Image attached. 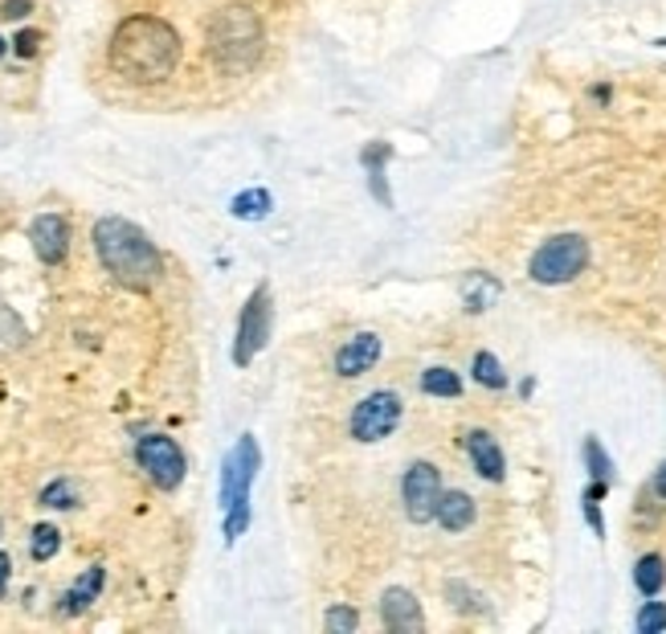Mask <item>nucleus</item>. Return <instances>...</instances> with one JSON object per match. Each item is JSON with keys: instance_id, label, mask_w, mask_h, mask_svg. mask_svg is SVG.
Instances as JSON below:
<instances>
[{"instance_id": "16", "label": "nucleus", "mask_w": 666, "mask_h": 634, "mask_svg": "<svg viewBox=\"0 0 666 634\" xmlns=\"http://www.w3.org/2000/svg\"><path fill=\"white\" fill-rule=\"evenodd\" d=\"M479 516V507L467 491H441V504H438V524L446 533H467Z\"/></svg>"}, {"instance_id": "6", "label": "nucleus", "mask_w": 666, "mask_h": 634, "mask_svg": "<svg viewBox=\"0 0 666 634\" xmlns=\"http://www.w3.org/2000/svg\"><path fill=\"white\" fill-rule=\"evenodd\" d=\"M270 332H275V295L266 283H258L250 299H245L242 315H238V336H233V364L245 369L254 364L262 348L270 344Z\"/></svg>"}, {"instance_id": "18", "label": "nucleus", "mask_w": 666, "mask_h": 634, "mask_svg": "<svg viewBox=\"0 0 666 634\" xmlns=\"http://www.w3.org/2000/svg\"><path fill=\"white\" fill-rule=\"evenodd\" d=\"M634 586L642 598H658L666 586V561L658 553H646V557H638V565H634Z\"/></svg>"}, {"instance_id": "12", "label": "nucleus", "mask_w": 666, "mask_h": 634, "mask_svg": "<svg viewBox=\"0 0 666 634\" xmlns=\"http://www.w3.org/2000/svg\"><path fill=\"white\" fill-rule=\"evenodd\" d=\"M380 352H385V344H380L376 332H356V336L348 344H340V352H336V376H343V381L364 376L376 360H380Z\"/></svg>"}, {"instance_id": "21", "label": "nucleus", "mask_w": 666, "mask_h": 634, "mask_svg": "<svg viewBox=\"0 0 666 634\" xmlns=\"http://www.w3.org/2000/svg\"><path fill=\"white\" fill-rule=\"evenodd\" d=\"M471 376L483 385V390H507V373H504V364H499V357L495 352H474L471 360Z\"/></svg>"}, {"instance_id": "24", "label": "nucleus", "mask_w": 666, "mask_h": 634, "mask_svg": "<svg viewBox=\"0 0 666 634\" xmlns=\"http://www.w3.org/2000/svg\"><path fill=\"white\" fill-rule=\"evenodd\" d=\"M58 549H62V533H58L53 524H37V528H33V540H29L33 561L41 565V561H49V557L58 553Z\"/></svg>"}, {"instance_id": "5", "label": "nucleus", "mask_w": 666, "mask_h": 634, "mask_svg": "<svg viewBox=\"0 0 666 634\" xmlns=\"http://www.w3.org/2000/svg\"><path fill=\"white\" fill-rule=\"evenodd\" d=\"M589 266V242L581 234H556L540 246L532 262H528V275L540 287H565Z\"/></svg>"}, {"instance_id": "28", "label": "nucleus", "mask_w": 666, "mask_h": 634, "mask_svg": "<svg viewBox=\"0 0 666 634\" xmlns=\"http://www.w3.org/2000/svg\"><path fill=\"white\" fill-rule=\"evenodd\" d=\"M41 41H46V33H41V29H21L13 37V49L21 53V58H33V53L41 49Z\"/></svg>"}, {"instance_id": "30", "label": "nucleus", "mask_w": 666, "mask_h": 634, "mask_svg": "<svg viewBox=\"0 0 666 634\" xmlns=\"http://www.w3.org/2000/svg\"><path fill=\"white\" fill-rule=\"evenodd\" d=\"M33 0H4L0 4V16H9V21H21V16H29Z\"/></svg>"}, {"instance_id": "27", "label": "nucleus", "mask_w": 666, "mask_h": 634, "mask_svg": "<svg viewBox=\"0 0 666 634\" xmlns=\"http://www.w3.org/2000/svg\"><path fill=\"white\" fill-rule=\"evenodd\" d=\"M324 626H327V634H352L360 626V614L352 610V606H331L324 614Z\"/></svg>"}, {"instance_id": "8", "label": "nucleus", "mask_w": 666, "mask_h": 634, "mask_svg": "<svg viewBox=\"0 0 666 634\" xmlns=\"http://www.w3.org/2000/svg\"><path fill=\"white\" fill-rule=\"evenodd\" d=\"M135 463H140V471L160 491H177L184 483V471H189L184 451L168 434H144V439L135 442Z\"/></svg>"}, {"instance_id": "32", "label": "nucleus", "mask_w": 666, "mask_h": 634, "mask_svg": "<svg viewBox=\"0 0 666 634\" xmlns=\"http://www.w3.org/2000/svg\"><path fill=\"white\" fill-rule=\"evenodd\" d=\"M651 491L658 495V500H666V458H663V467L654 471V483H651Z\"/></svg>"}, {"instance_id": "7", "label": "nucleus", "mask_w": 666, "mask_h": 634, "mask_svg": "<svg viewBox=\"0 0 666 634\" xmlns=\"http://www.w3.org/2000/svg\"><path fill=\"white\" fill-rule=\"evenodd\" d=\"M405 418V406H401V393L392 390H376L368 393L356 409H352V418H348V434L364 446H373V442H385L401 426Z\"/></svg>"}, {"instance_id": "22", "label": "nucleus", "mask_w": 666, "mask_h": 634, "mask_svg": "<svg viewBox=\"0 0 666 634\" xmlns=\"http://www.w3.org/2000/svg\"><path fill=\"white\" fill-rule=\"evenodd\" d=\"M446 602H455V610L462 614H487V598L474 594L467 582H446Z\"/></svg>"}, {"instance_id": "1", "label": "nucleus", "mask_w": 666, "mask_h": 634, "mask_svg": "<svg viewBox=\"0 0 666 634\" xmlns=\"http://www.w3.org/2000/svg\"><path fill=\"white\" fill-rule=\"evenodd\" d=\"M107 62L119 79L135 82V86H152V82L172 79L180 65V33L152 13H135L119 21L107 46Z\"/></svg>"}, {"instance_id": "26", "label": "nucleus", "mask_w": 666, "mask_h": 634, "mask_svg": "<svg viewBox=\"0 0 666 634\" xmlns=\"http://www.w3.org/2000/svg\"><path fill=\"white\" fill-rule=\"evenodd\" d=\"M634 626H638V634H658V631H666V602H654V598H646V606L638 610Z\"/></svg>"}, {"instance_id": "19", "label": "nucleus", "mask_w": 666, "mask_h": 634, "mask_svg": "<svg viewBox=\"0 0 666 634\" xmlns=\"http://www.w3.org/2000/svg\"><path fill=\"white\" fill-rule=\"evenodd\" d=\"M270 210H275L270 189H245V193H238L229 201V213L242 217V222H262V217H270Z\"/></svg>"}, {"instance_id": "10", "label": "nucleus", "mask_w": 666, "mask_h": 634, "mask_svg": "<svg viewBox=\"0 0 666 634\" xmlns=\"http://www.w3.org/2000/svg\"><path fill=\"white\" fill-rule=\"evenodd\" d=\"M380 622L392 634H425V610L417 594L405 586H389L380 594Z\"/></svg>"}, {"instance_id": "9", "label": "nucleus", "mask_w": 666, "mask_h": 634, "mask_svg": "<svg viewBox=\"0 0 666 634\" xmlns=\"http://www.w3.org/2000/svg\"><path fill=\"white\" fill-rule=\"evenodd\" d=\"M401 504L413 524H434L441 504V471L434 463H409L405 479H401Z\"/></svg>"}, {"instance_id": "2", "label": "nucleus", "mask_w": 666, "mask_h": 634, "mask_svg": "<svg viewBox=\"0 0 666 634\" xmlns=\"http://www.w3.org/2000/svg\"><path fill=\"white\" fill-rule=\"evenodd\" d=\"M95 254L102 262V271L128 287V291H152L164 275V259L156 242L147 238L144 229L128 222V217H98L90 229Z\"/></svg>"}, {"instance_id": "20", "label": "nucleus", "mask_w": 666, "mask_h": 634, "mask_svg": "<svg viewBox=\"0 0 666 634\" xmlns=\"http://www.w3.org/2000/svg\"><path fill=\"white\" fill-rule=\"evenodd\" d=\"M422 393L425 397H462V376L450 364H429L422 373Z\"/></svg>"}, {"instance_id": "14", "label": "nucleus", "mask_w": 666, "mask_h": 634, "mask_svg": "<svg viewBox=\"0 0 666 634\" xmlns=\"http://www.w3.org/2000/svg\"><path fill=\"white\" fill-rule=\"evenodd\" d=\"M389 160H392V144H385V140H373V144L360 152V164H364V172H368V189H373V196L380 201V210H392L397 201H392V189H389Z\"/></svg>"}, {"instance_id": "3", "label": "nucleus", "mask_w": 666, "mask_h": 634, "mask_svg": "<svg viewBox=\"0 0 666 634\" xmlns=\"http://www.w3.org/2000/svg\"><path fill=\"white\" fill-rule=\"evenodd\" d=\"M262 16L250 4H226L209 21V53L226 74H245L262 58Z\"/></svg>"}, {"instance_id": "36", "label": "nucleus", "mask_w": 666, "mask_h": 634, "mask_svg": "<svg viewBox=\"0 0 666 634\" xmlns=\"http://www.w3.org/2000/svg\"><path fill=\"white\" fill-rule=\"evenodd\" d=\"M0 58H4V37H0Z\"/></svg>"}, {"instance_id": "31", "label": "nucleus", "mask_w": 666, "mask_h": 634, "mask_svg": "<svg viewBox=\"0 0 666 634\" xmlns=\"http://www.w3.org/2000/svg\"><path fill=\"white\" fill-rule=\"evenodd\" d=\"M9 573H13V557L0 553V598H9Z\"/></svg>"}, {"instance_id": "4", "label": "nucleus", "mask_w": 666, "mask_h": 634, "mask_svg": "<svg viewBox=\"0 0 666 634\" xmlns=\"http://www.w3.org/2000/svg\"><path fill=\"white\" fill-rule=\"evenodd\" d=\"M258 467H262L258 439L254 434H242L238 446L226 455V467H221V512H226L229 545H238L242 533L250 528V491H254Z\"/></svg>"}, {"instance_id": "17", "label": "nucleus", "mask_w": 666, "mask_h": 634, "mask_svg": "<svg viewBox=\"0 0 666 634\" xmlns=\"http://www.w3.org/2000/svg\"><path fill=\"white\" fill-rule=\"evenodd\" d=\"M499 278H491L487 271H471V275L462 278V303H467V311L471 315H479V311H487L495 299H499Z\"/></svg>"}, {"instance_id": "15", "label": "nucleus", "mask_w": 666, "mask_h": 634, "mask_svg": "<svg viewBox=\"0 0 666 634\" xmlns=\"http://www.w3.org/2000/svg\"><path fill=\"white\" fill-rule=\"evenodd\" d=\"M102 582H107V570L102 565H90V570L82 573L74 586L62 594V614L65 619H74L82 610H90L98 602V594H102Z\"/></svg>"}, {"instance_id": "13", "label": "nucleus", "mask_w": 666, "mask_h": 634, "mask_svg": "<svg viewBox=\"0 0 666 634\" xmlns=\"http://www.w3.org/2000/svg\"><path fill=\"white\" fill-rule=\"evenodd\" d=\"M462 442H467V455H471V463H474V475H483L487 483H504L507 479L504 446L491 439L487 430H471Z\"/></svg>"}, {"instance_id": "11", "label": "nucleus", "mask_w": 666, "mask_h": 634, "mask_svg": "<svg viewBox=\"0 0 666 634\" xmlns=\"http://www.w3.org/2000/svg\"><path fill=\"white\" fill-rule=\"evenodd\" d=\"M29 242H33V254L46 262V266H62L65 254H70V226H65L62 213H41V217H33Z\"/></svg>"}, {"instance_id": "29", "label": "nucleus", "mask_w": 666, "mask_h": 634, "mask_svg": "<svg viewBox=\"0 0 666 634\" xmlns=\"http://www.w3.org/2000/svg\"><path fill=\"white\" fill-rule=\"evenodd\" d=\"M585 521L593 528V537L602 540L605 537V516H602V500L597 495H585Z\"/></svg>"}, {"instance_id": "25", "label": "nucleus", "mask_w": 666, "mask_h": 634, "mask_svg": "<svg viewBox=\"0 0 666 634\" xmlns=\"http://www.w3.org/2000/svg\"><path fill=\"white\" fill-rule=\"evenodd\" d=\"M41 507H58V512L78 507V491H74V483H70V479H53V483L41 491Z\"/></svg>"}, {"instance_id": "34", "label": "nucleus", "mask_w": 666, "mask_h": 634, "mask_svg": "<svg viewBox=\"0 0 666 634\" xmlns=\"http://www.w3.org/2000/svg\"><path fill=\"white\" fill-rule=\"evenodd\" d=\"M532 390H536V381L528 376V381H520V397H532Z\"/></svg>"}, {"instance_id": "35", "label": "nucleus", "mask_w": 666, "mask_h": 634, "mask_svg": "<svg viewBox=\"0 0 666 634\" xmlns=\"http://www.w3.org/2000/svg\"><path fill=\"white\" fill-rule=\"evenodd\" d=\"M654 46H663V49H666V37H658V41H654Z\"/></svg>"}, {"instance_id": "33", "label": "nucleus", "mask_w": 666, "mask_h": 634, "mask_svg": "<svg viewBox=\"0 0 666 634\" xmlns=\"http://www.w3.org/2000/svg\"><path fill=\"white\" fill-rule=\"evenodd\" d=\"M609 95H614L609 86H593V98H597V103H609Z\"/></svg>"}, {"instance_id": "23", "label": "nucleus", "mask_w": 666, "mask_h": 634, "mask_svg": "<svg viewBox=\"0 0 666 634\" xmlns=\"http://www.w3.org/2000/svg\"><path fill=\"white\" fill-rule=\"evenodd\" d=\"M585 467L593 479H605V483H614V458L605 455V446L597 434H589L585 439Z\"/></svg>"}]
</instances>
